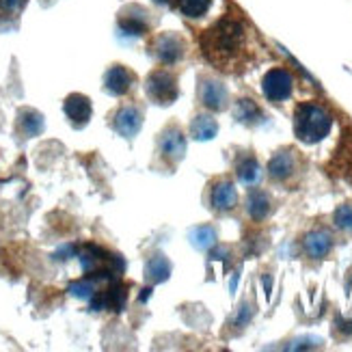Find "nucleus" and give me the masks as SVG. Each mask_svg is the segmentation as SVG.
<instances>
[{
    "label": "nucleus",
    "instance_id": "22",
    "mask_svg": "<svg viewBox=\"0 0 352 352\" xmlns=\"http://www.w3.org/2000/svg\"><path fill=\"white\" fill-rule=\"evenodd\" d=\"M217 132H219V124L210 115H199L190 124V134L197 141H210L217 136Z\"/></svg>",
    "mask_w": 352,
    "mask_h": 352
},
{
    "label": "nucleus",
    "instance_id": "1",
    "mask_svg": "<svg viewBox=\"0 0 352 352\" xmlns=\"http://www.w3.org/2000/svg\"><path fill=\"white\" fill-rule=\"evenodd\" d=\"M199 43H201L206 58L214 67L234 72L236 65H240L244 50H247V28L236 15H225L206 30Z\"/></svg>",
    "mask_w": 352,
    "mask_h": 352
},
{
    "label": "nucleus",
    "instance_id": "23",
    "mask_svg": "<svg viewBox=\"0 0 352 352\" xmlns=\"http://www.w3.org/2000/svg\"><path fill=\"white\" fill-rule=\"evenodd\" d=\"M190 240L195 244V249L206 251V249H210V247H214V244H217L219 236H217V229H214L212 225H201V227L192 229Z\"/></svg>",
    "mask_w": 352,
    "mask_h": 352
},
{
    "label": "nucleus",
    "instance_id": "7",
    "mask_svg": "<svg viewBox=\"0 0 352 352\" xmlns=\"http://www.w3.org/2000/svg\"><path fill=\"white\" fill-rule=\"evenodd\" d=\"M184 52H186V43H184V39L175 33H162L154 39V43H151V54L164 65L177 63V60L184 56Z\"/></svg>",
    "mask_w": 352,
    "mask_h": 352
},
{
    "label": "nucleus",
    "instance_id": "18",
    "mask_svg": "<svg viewBox=\"0 0 352 352\" xmlns=\"http://www.w3.org/2000/svg\"><path fill=\"white\" fill-rule=\"evenodd\" d=\"M45 128L43 115L37 113L35 109H24L18 115V132L24 136V139H33V136H39Z\"/></svg>",
    "mask_w": 352,
    "mask_h": 352
},
{
    "label": "nucleus",
    "instance_id": "2",
    "mask_svg": "<svg viewBox=\"0 0 352 352\" xmlns=\"http://www.w3.org/2000/svg\"><path fill=\"white\" fill-rule=\"evenodd\" d=\"M76 255L80 259L82 272L96 281H117L126 268V262L119 255L109 253L98 244H85Z\"/></svg>",
    "mask_w": 352,
    "mask_h": 352
},
{
    "label": "nucleus",
    "instance_id": "10",
    "mask_svg": "<svg viewBox=\"0 0 352 352\" xmlns=\"http://www.w3.org/2000/svg\"><path fill=\"white\" fill-rule=\"evenodd\" d=\"M160 154L166 162L177 164L186 154V136L175 126L166 128L160 136Z\"/></svg>",
    "mask_w": 352,
    "mask_h": 352
},
{
    "label": "nucleus",
    "instance_id": "12",
    "mask_svg": "<svg viewBox=\"0 0 352 352\" xmlns=\"http://www.w3.org/2000/svg\"><path fill=\"white\" fill-rule=\"evenodd\" d=\"M134 85V74L124 67V65H113L104 76V89L106 94H111L115 98L126 96Z\"/></svg>",
    "mask_w": 352,
    "mask_h": 352
},
{
    "label": "nucleus",
    "instance_id": "9",
    "mask_svg": "<svg viewBox=\"0 0 352 352\" xmlns=\"http://www.w3.org/2000/svg\"><path fill=\"white\" fill-rule=\"evenodd\" d=\"M147 28H149V15L143 7L130 5L119 13V30L121 33L141 37L147 33Z\"/></svg>",
    "mask_w": 352,
    "mask_h": 352
},
{
    "label": "nucleus",
    "instance_id": "16",
    "mask_svg": "<svg viewBox=\"0 0 352 352\" xmlns=\"http://www.w3.org/2000/svg\"><path fill=\"white\" fill-rule=\"evenodd\" d=\"M294 171H296V156H294V151H289V149L277 151V154L272 156L270 164H268L270 177L279 179V182L292 177Z\"/></svg>",
    "mask_w": 352,
    "mask_h": 352
},
{
    "label": "nucleus",
    "instance_id": "13",
    "mask_svg": "<svg viewBox=\"0 0 352 352\" xmlns=\"http://www.w3.org/2000/svg\"><path fill=\"white\" fill-rule=\"evenodd\" d=\"M199 98H201L204 106H208L210 111H225L229 100L225 85L217 80H204L201 87H199Z\"/></svg>",
    "mask_w": 352,
    "mask_h": 352
},
{
    "label": "nucleus",
    "instance_id": "27",
    "mask_svg": "<svg viewBox=\"0 0 352 352\" xmlns=\"http://www.w3.org/2000/svg\"><path fill=\"white\" fill-rule=\"evenodd\" d=\"M335 225L344 232H352V204H344L335 210Z\"/></svg>",
    "mask_w": 352,
    "mask_h": 352
},
{
    "label": "nucleus",
    "instance_id": "11",
    "mask_svg": "<svg viewBox=\"0 0 352 352\" xmlns=\"http://www.w3.org/2000/svg\"><path fill=\"white\" fill-rule=\"evenodd\" d=\"M63 111L74 128H85L91 119V113H94V106H91V100L87 96L72 94L63 102Z\"/></svg>",
    "mask_w": 352,
    "mask_h": 352
},
{
    "label": "nucleus",
    "instance_id": "25",
    "mask_svg": "<svg viewBox=\"0 0 352 352\" xmlns=\"http://www.w3.org/2000/svg\"><path fill=\"white\" fill-rule=\"evenodd\" d=\"M67 292L76 298H82V300H91L94 298V294L98 292V281L96 279H91V277H85L80 281H74L69 287H67Z\"/></svg>",
    "mask_w": 352,
    "mask_h": 352
},
{
    "label": "nucleus",
    "instance_id": "8",
    "mask_svg": "<svg viewBox=\"0 0 352 352\" xmlns=\"http://www.w3.org/2000/svg\"><path fill=\"white\" fill-rule=\"evenodd\" d=\"M292 87H294V78L287 69H270L264 76V82H262L264 96L270 102L287 100L289 96H292Z\"/></svg>",
    "mask_w": 352,
    "mask_h": 352
},
{
    "label": "nucleus",
    "instance_id": "19",
    "mask_svg": "<svg viewBox=\"0 0 352 352\" xmlns=\"http://www.w3.org/2000/svg\"><path fill=\"white\" fill-rule=\"evenodd\" d=\"M236 119L240 121V124L244 126H257V124H262V119H264V113L262 109L253 102V100H238L236 104V111H234Z\"/></svg>",
    "mask_w": 352,
    "mask_h": 352
},
{
    "label": "nucleus",
    "instance_id": "28",
    "mask_svg": "<svg viewBox=\"0 0 352 352\" xmlns=\"http://www.w3.org/2000/svg\"><path fill=\"white\" fill-rule=\"evenodd\" d=\"M26 7V0H0V11L15 15Z\"/></svg>",
    "mask_w": 352,
    "mask_h": 352
},
{
    "label": "nucleus",
    "instance_id": "6",
    "mask_svg": "<svg viewBox=\"0 0 352 352\" xmlns=\"http://www.w3.org/2000/svg\"><path fill=\"white\" fill-rule=\"evenodd\" d=\"M113 130L124 136V139H134L139 134L141 126H143V111L139 109L136 104H126V106H119L113 115Z\"/></svg>",
    "mask_w": 352,
    "mask_h": 352
},
{
    "label": "nucleus",
    "instance_id": "24",
    "mask_svg": "<svg viewBox=\"0 0 352 352\" xmlns=\"http://www.w3.org/2000/svg\"><path fill=\"white\" fill-rule=\"evenodd\" d=\"M259 164H257V160L255 158H244V160H240L238 162V179L242 182V184H247V186H253V184H257V179H259Z\"/></svg>",
    "mask_w": 352,
    "mask_h": 352
},
{
    "label": "nucleus",
    "instance_id": "4",
    "mask_svg": "<svg viewBox=\"0 0 352 352\" xmlns=\"http://www.w3.org/2000/svg\"><path fill=\"white\" fill-rule=\"evenodd\" d=\"M145 91L156 104H173L177 100V96H179L177 78L166 69L151 72L147 76V80H145Z\"/></svg>",
    "mask_w": 352,
    "mask_h": 352
},
{
    "label": "nucleus",
    "instance_id": "26",
    "mask_svg": "<svg viewBox=\"0 0 352 352\" xmlns=\"http://www.w3.org/2000/svg\"><path fill=\"white\" fill-rule=\"evenodd\" d=\"M177 3L186 18H201V15L208 13L212 0H177Z\"/></svg>",
    "mask_w": 352,
    "mask_h": 352
},
{
    "label": "nucleus",
    "instance_id": "3",
    "mask_svg": "<svg viewBox=\"0 0 352 352\" xmlns=\"http://www.w3.org/2000/svg\"><path fill=\"white\" fill-rule=\"evenodd\" d=\"M333 119L327 113V109L318 106L314 102L300 104L294 113V132L298 136V141L302 143H318L331 132Z\"/></svg>",
    "mask_w": 352,
    "mask_h": 352
},
{
    "label": "nucleus",
    "instance_id": "20",
    "mask_svg": "<svg viewBox=\"0 0 352 352\" xmlns=\"http://www.w3.org/2000/svg\"><path fill=\"white\" fill-rule=\"evenodd\" d=\"M171 274V264L164 255H154L145 266V279L149 283H162L169 279Z\"/></svg>",
    "mask_w": 352,
    "mask_h": 352
},
{
    "label": "nucleus",
    "instance_id": "14",
    "mask_svg": "<svg viewBox=\"0 0 352 352\" xmlns=\"http://www.w3.org/2000/svg\"><path fill=\"white\" fill-rule=\"evenodd\" d=\"M331 171L335 175H342L352 179V130L344 132V139L335 151V158L331 162Z\"/></svg>",
    "mask_w": 352,
    "mask_h": 352
},
{
    "label": "nucleus",
    "instance_id": "5",
    "mask_svg": "<svg viewBox=\"0 0 352 352\" xmlns=\"http://www.w3.org/2000/svg\"><path fill=\"white\" fill-rule=\"evenodd\" d=\"M128 305V287L117 281H111V285L102 289V292H96L94 298H91V309L94 311H124Z\"/></svg>",
    "mask_w": 352,
    "mask_h": 352
},
{
    "label": "nucleus",
    "instance_id": "17",
    "mask_svg": "<svg viewBox=\"0 0 352 352\" xmlns=\"http://www.w3.org/2000/svg\"><path fill=\"white\" fill-rule=\"evenodd\" d=\"M212 208L219 210V212H229L234 210L236 204H238V192H236V186L232 182H219L217 186L212 188Z\"/></svg>",
    "mask_w": 352,
    "mask_h": 352
},
{
    "label": "nucleus",
    "instance_id": "21",
    "mask_svg": "<svg viewBox=\"0 0 352 352\" xmlns=\"http://www.w3.org/2000/svg\"><path fill=\"white\" fill-rule=\"evenodd\" d=\"M247 210L251 214V219L255 221H264L270 212V199L264 190L259 188H253L247 197Z\"/></svg>",
    "mask_w": 352,
    "mask_h": 352
},
{
    "label": "nucleus",
    "instance_id": "15",
    "mask_svg": "<svg viewBox=\"0 0 352 352\" xmlns=\"http://www.w3.org/2000/svg\"><path fill=\"white\" fill-rule=\"evenodd\" d=\"M302 249L305 253H307L309 257L314 259H322L331 253L333 249V238L329 232H324V229H316V232L307 234L302 240Z\"/></svg>",
    "mask_w": 352,
    "mask_h": 352
}]
</instances>
